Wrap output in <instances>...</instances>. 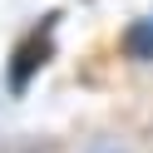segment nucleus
Here are the masks:
<instances>
[{"mask_svg": "<svg viewBox=\"0 0 153 153\" xmlns=\"http://www.w3.org/2000/svg\"><path fill=\"white\" fill-rule=\"evenodd\" d=\"M54 54V15H45V25H35L30 35L20 40V50H15V64H10V89L20 94L25 84L35 79V69H45Z\"/></svg>", "mask_w": 153, "mask_h": 153, "instance_id": "f257e3e1", "label": "nucleus"}, {"mask_svg": "<svg viewBox=\"0 0 153 153\" xmlns=\"http://www.w3.org/2000/svg\"><path fill=\"white\" fill-rule=\"evenodd\" d=\"M123 54L128 59H153V15H143L123 30Z\"/></svg>", "mask_w": 153, "mask_h": 153, "instance_id": "f03ea898", "label": "nucleus"}]
</instances>
